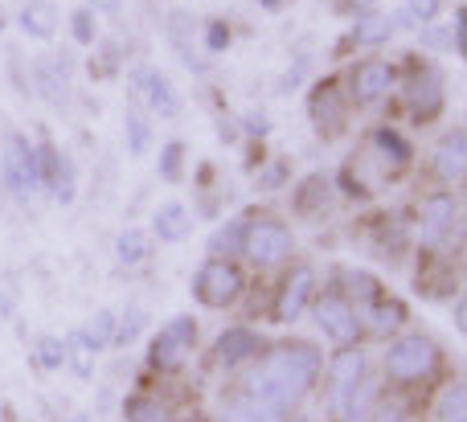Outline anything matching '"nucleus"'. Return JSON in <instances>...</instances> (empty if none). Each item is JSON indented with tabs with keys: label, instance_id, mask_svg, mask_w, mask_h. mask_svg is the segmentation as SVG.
<instances>
[{
	"label": "nucleus",
	"instance_id": "nucleus-1",
	"mask_svg": "<svg viewBox=\"0 0 467 422\" xmlns=\"http://www.w3.org/2000/svg\"><path fill=\"white\" fill-rule=\"evenodd\" d=\"M320 369H324V357L316 345L279 341L250 361V369L242 374L238 390L250 394V398H258V402H266V407L283 410V415H291V410L312 394V386L320 382Z\"/></svg>",
	"mask_w": 467,
	"mask_h": 422
},
{
	"label": "nucleus",
	"instance_id": "nucleus-2",
	"mask_svg": "<svg viewBox=\"0 0 467 422\" xmlns=\"http://www.w3.org/2000/svg\"><path fill=\"white\" fill-rule=\"evenodd\" d=\"M246 292V275L234 259H205L193 275V300L210 312H226Z\"/></svg>",
	"mask_w": 467,
	"mask_h": 422
},
{
	"label": "nucleus",
	"instance_id": "nucleus-3",
	"mask_svg": "<svg viewBox=\"0 0 467 422\" xmlns=\"http://www.w3.org/2000/svg\"><path fill=\"white\" fill-rule=\"evenodd\" d=\"M291 251H296V234H291V226L283 218H254L246 221V238H242V254H246V262H254V267H279V262L291 259Z\"/></svg>",
	"mask_w": 467,
	"mask_h": 422
},
{
	"label": "nucleus",
	"instance_id": "nucleus-4",
	"mask_svg": "<svg viewBox=\"0 0 467 422\" xmlns=\"http://www.w3.org/2000/svg\"><path fill=\"white\" fill-rule=\"evenodd\" d=\"M439 365V349L427 333H402L394 345L386 349V374L394 382L410 386V382H422L431 377Z\"/></svg>",
	"mask_w": 467,
	"mask_h": 422
},
{
	"label": "nucleus",
	"instance_id": "nucleus-5",
	"mask_svg": "<svg viewBox=\"0 0 467 422\" xmlns=\"http://www.w3.org/2000/svg\"><path fill=\"white\" fill-rule=\"evenodd\" d=\"M0 180L21 205H29L41 193V172H37V148L25 136H8L0 148Z\"/></svg>",
	"mask_w": 467,
	"mask_h": 422
},
{
	"label": "nucleus",
	"instance_id": "nucleus-6",
	"mask_svg": "<svg viewBox=\"0 0 467 422\" xmlns=\"http://www.w3.org/2000/svg\"><path fill=\"white\" fill-rule=\"evenodd\" d=\"M197 349V320L193 316H172L148 345V369L152 374H177Z\"/></svg>",
	"mask_w": 467,
	"mask_h": 422
},
{
	"label": "nucleus",
	"instance_id": "nucleus-7",
	"mask_svg": "<svg viewBox=\"0 0 467 422\" xmlns=\"http://www.w3.org/2000/svg\"><path fill=\"white\" fill-rule=\"evenodd\" d=\"M312 316H316V324H320V333L328 336L332 345H340V349L357 345V336H361V316H357V308L345 300L340 287H328L324 295H316Z\"/></svg>",
	"mask_w": 467,
	"mask_h": 422
},
{
	"label": "nucleus",
	"instance_id": "nucleus-8",
	"mask_svg": "<svg viewBox=\"0 0 467 422\" xmlns=\"http://www.w3.org/2000/svg\"><path fill=\"white\" fill-rule=\"evenodd\" d=\"M365 377H369V357H365L357 345H348V349H340L337 357H332V365H328V415L365 382Z\"/></svg>",
	"mask_w": 467,
	"mask_h": 422
},
{
	"label": "nucleus",
	"instance_id": "nucleus-9",
	"mask_svg": "<svg viewBox=\"0 0 467 422\" xmlns=\"http://www.w3.org/2000/svg\"><path fill=\"white\" fill-rule=\"evenodd\" d=\"M131 87H136V95L144 98L156 115H164V119H177L181 115V90L172 87V78L164 70H156V66H136V70H131Z\"/></svg>",
	"mask_w": 467,
	"mask_h": 422
},
{
	"label": "nucleus",
	"instance_id": "nucleus-10",
	"mask_svg": "<svg viewBox=\"0 0 467 422\" xmlns=\"http://www.w3.org/2000/svg\"><path fill=\"white\" fill-rule=\"evenodd\" d=\"M316 300V275L312 267H296L287 279H283L279 295H275V320L279 324H296Z\"/></svg>",
	"mask_w": 467,
	"mask_h": 422
},
{
	"label": "nucleus",
	"instance_id": "nucleus-11",
	"mask_svg": "<svg viewBox=\"0 0 467 422\" xmlns=\"http://www.w3.org/2000/svg\"><path fill=\"white\" fill-rule=\"evenodd\" d=\"M258 353H263V336H258L254 328L238 324V328L218 333V341H213V365L218 369H242V365H250Z\"/></svg>",
	"mask_w": 467,
	"mask_h": 422
},
{
	"label": "nucleus",
	"instance_id": "nucleus-12",
	"mask_svg": "<svg viewBox=\"0 0 467 422\" xmlns=\"http://www.w3.org/2000/svg\"><path fill=\"white\" fill-rule=\"evenodd\" d=\"M431 164H435L439 180H463L467 177V131H447V136L439 139Z\"/></svg>",
	"mask_w": 467,
	"mask_h": 422
},
{
	"label": "nucleus",
	"instance_id": "nucleus-13",
	"mask_svg": "<svg viewBox=\"0 0 467 422\" xmlns=\"http://www.w3.org/2000/svg\"><path fill=\"white\" fill-rule=\"evenodd\" d=\"M189 234H193V213H189L185 201H164L152 213V238H161V242H185Z\"/></svg>",
	"mask_w": 467,
	"mask_h": 422
},
{
	"label": "nucleus",
	"instance_id": "nucleus-14",
	"mask_svg": "<svg viewBox=\"0 0 467 422\" xmlns=\"http://www.w3.org/2000/svg\"><path fill=\"white\" fill-rule=\"evenodd\" d=\"M218 418H222V422H287L291 415H283V410L266 407V402H258V398H250V394L238 390L234 398L222 402Z\"/></svg>",
	"mask_w": 467,
	"mask_h": 422
},
{
	"label": "nucleus",
	"instance_id": "nucleus-15",
	"mask_svg": "<svg viewBox=\"0 0 467 422\" xmlns=\"http://www.w3.org/2000/svg\"><path fill=\"white\" fill-rule=\"evenodd\" d=\"M394 87V66L389 62H365L353 74V95L357 103H378L386 90Z\"/></svg>",
	"mask_w": 467,
	"mask_h": 422
},
{
	"label": "nucleus",
	"instance_id": "nucleus-16",
	"mask_svg": "<svg viewBox=\"0 0 467 422\" xmlns=\"http://www.w3.org/2000/svg\"><path fill=\"white\" fill-rule=\"evenodd\" d=\"M16 21H21V29L29 33L33 41H49L57 33V5L54 0H29Z\"/></svg>",
	"mask_w": 467,
	"mask_h": 422
},
{
	"label": "nucleus",
	"instance_id": "nucleus-17",
	"mask_svg": "<svg viewBox=\"0 0 467 422\" xmlns=\"http://www.w3.org/2000/svg\"><path fill=\"white\" fill-rule=\"evenodd\" d=\"M66 70H70L66 57H41V62H33V82H37V90L49 103H62L66 98V82H70Z\"/></svg>",
	"mask_w": 467,
	"mask_h": 422
},
{
	"label": "nucleus",
	"instance_id": "nucleus-18",
	"mask_svg": "<svg viewBox=\"0 0 467 422\" xmlns=\"http://www.w3.org/2000/svg\"><path fill=\"white\" fill-rule=\"evenodd\" d=\"M115 324H119V312H115V308H99L95 316L78 328V336L87 341V349L95 353V357L103 349H115Z\"/></svg>",
	"mask_w": 467,
	"mask_h": 422
},
{
	"label": "nucleus",
	"instance_id": "nucleus-19",
	"mask_svg": "<svg viewBox=\"0 0 467 422\" xmlns=\"http://www.w3.org/2000/svg\"><path fill=\"white\" fill-rule=\"evenodd\" d=\"M365 316H369V328L378 336H389L394 328H402L406 324V308H402V300H394V295H378L373 304H365Z\"/></svg>",
	"mask_w": 467,
	"mask_h": 422
},
{
	"label": "nucleus",
	"instance_id": "nucleus-20",
	"mask_svg": "<svg viewBox=\"0 0 467 422\" xmlns=\"http://www.w3.org/2000/svg\"><path fill=\"white\" fill-rule=\"evenodd\" d=\"M115 259L123 262V267H140V262L152 259V234L140 226H128L119 230V238H115Z\"/></svg>",
	"mask_w": 467,
	"mask_h": 422
},
{
	"label": "nucleus",
	"instance_id": "nucleus-21",
	"mask_svg": "<svg viewBox=\"0 0 467 422\" xmlns=\"http://www.w3.org/2000/svg\"><path fill=\"white\" fill-rule=\"evenodd\" d=\"M29 361H33V369H41V374H57V369H66V336H54V333L37 336L33 349H29Z\"/></svg>",
	"mask_w": 467,
	"mask_h": 422
},
{
	"label": "nucleus",
	"instance_id": "nucleus-22",
	"mask_svg": "<svg viewBox=\"0 0 467 422\" xmlns=\"http://www.w3.org/2000/svg\"><path fill=\"white\" fill-rule=\"evenodd\" d=\"M123 422H169V407L156 394H128L123 398Z\"/></svg>",
	"mask_w": 467,
	"mask_h": 422
},
{
	"label": "nucleus",
	"instance_id": "nucleus-23",
	"mask_svg": "<svg viewBox=\"0 0 467 422\" xmlns=\"http://www.w3.org/2000/svg\"><path fill=\"white\" fill-rule=\"evenodd\" d=\"M242 238H246V218H230L226 226L213 230L210 259H234V254H242Z\"/></svg>",
	"mask_w": 467,
	"mask_h": 422
},
{
	"label": "nucleus",
	"instance_id": "nucleus-24",
	"mask_svg": "<svg viewBox=\"0 0 467 422\" xmlns=\"http://www.w3.org/2000/svg\"><path fill=\"white\" fill-rule=\"evenodd\" d=\"M66 365H70V374L78 377V382H95V353L87 349V341L78 336V328L66 336Z\"/></svg>",
	"mask_w": 467,
	"mask_h": 422
},
{
	"label": "nucleus",
	"instance_id": "nucleus-25",
	"mask_svg": "<svg viewBox=\"0 0 467 422\" xmlns=\"http://www.w3.org/2000/svg\"><path fill=\"white\" fill-rule=\"evenodd\" d=\"M435 422H467V382H451L439 394Z\"/></svg>",
	"mask_w": 467,
	"mask_h": 422
},
{
	"label": "nucleus",
	"instance_id": "nucleus-26",
	"mask_svg": "<svg viewBox=\"0 0 467 422\" xmlns=\"http://www.w3.org/2000/svg\"><path fill=\"white\" fill-rule=\"evenodd\" d=\"M144 328H148V312L140 308V304H128V308L119 312V324H115V349L136 345L140 336H144Z\"/></svg>",
	"mask_w": 467,
	"mask_h": 422
},
{
	"label": "nucleus",
	"instance_id": "nucleus-27",
	"mask_svg": "<svg viewBox=\"0 0 467 422\" xmlns=\"http://www.w3.org/2000/svg\"><path fill=\"white\" fill-rule=\"evenodd\" d=\"M389 16H381V13H365V16H357V25H353V41L357 46H381V41L389 37Z\"/></svg>",
	"mask_w": 467,
	"mask_h": 422
},
{
	"label": "nucleus",
	"instance_id": "nucleus-28",
	"mask_svg": "<svg viewBox=\"0 0 467 422\" xmlns=\"http://www.w3.org/2000/svg\"><path fill=\"white\" fill-rule=\"evenodd\" d=\"M123 131H128V152L131 156H144L148 144H152V128H148V119L140 111H128V119H123Z\"/></svg>",
	"mask_w": 467,
	"mask_h": 422
},
{
	"label": "nucleus",
	"instance_id": "nucleus-29",
	"mask_svg": "<svg viewBox=\"0 0 467 422\" xmlns=\"http://www.w3.org/2000/svg\"><path fill=\"white\" fill-rule=\"evenodd\" d=\"M74 193H78V180H74V160L66 156L62 169H57V177H54V185H49V197H54L57 205H70Z\"/></svg>",
	"mask_w": 467,
	"mask_h": 422
},
{
	"label": "nucleus",
	"instance_id": "nucleus-30",
	"mask_svg": "<svg viewBox=\"0 0 467 422\" xmlns=\"http://www.w3.org/2000/svg\"><path fill=\"white\" fill-rule=\"evenodd\" d=\"M181 169H185V144H181V139H169V144L161 148V177L181 180Z\"/></svg>",
	"mask_w": 467,
	"mask_h": 422
},
{
	"label": "nucleus",
	"instance_id": "nucleus-31",
	"mask_svg": "<svg viewBox=\"0 0 467 422\" xmlns=\"http://www.w3.org/2000/svg\"><path fill=\"white\" fill-rule=\"evenodd\" d=\"M451 213H455V201H451V197H431V205L422 210V218H427L431 230H443L447 221H451Z\"/></svg>",
	"mask_w": 467,
	"mask_h": 422
},
{
	"label": "nucleus",
	"instance_id": "nucleus-32",
	"mask_svg": "<svg viewBox=\"0 0 467 422\" xmlns=\"http://www.w3.org/2000/svg\"><path fill=\"white\" fill-rule=\"evenodd\" d=\"M70 29H74V41L90 46V41H95V13H90V8H74Z\"/></svg>",
	"mask_w": 467,
	"mask_h": 422
},
{
	"label": "nucleus",
	"instance_id": "nucleus-33",
	"mask_svg": "<svg viewBox=\"0 0 467 422\" xmlns=\"http://www.w3.org/2000/svg\"><path fill=\"white\" fill-rule=\"evenodd\" d=\"M230 46V25L226 21H205V49L210 54H222Z\"/></svg>",
	"mask_w": 467,
	"mask_h": 422
},
{
	"label": "nucleus",
	"instance_id": "nucleus-34",
	"mask_svg": "<svg viewBox=\"0 0 467 422\" xmlns=\"http://www.w3.org/2000/svg\"><path fill=\"white\" fill-rule=\"evenodd\" d=\"M406 8H410L414 21H435L439 16V0H406Z\"/></svg>",
	"mask_w": 467,
	"mask_h": 422
},
{
	"label": "nucleus",
	"instance_id": "nucleus-35",
	"mask_svg": "<svg viewBox=\"0 0 467 422\" xmlns=\"http://www.w3.org/2000/svg\"><path fill=\"white\" fill-rule=\"evenodd\" d=\"M369 422H406V415H402V407H394V402H381V407H373Z\"/></svg>",
	"mask_w": 467,
	"mask_h": 422
},
{
	"label": "nucleus",
	"instance_id": "nucleus-36",
	"mask_svg": "<svg viewBox=\"0 0 467 422\" xmlns=\"http://www.w3.org/2000/svg\"><path fill=\"white\" fill-rule=\"evenodd\" d=\"M304 70H307V57H296V66H291L287 78H283V90H296L299 82H304Z\"/></svg>",
	"mask_w": 467,
	"mask_h": 422
},
{
	"label": "nucleus",
	"instance_id": "nucleus-37",
	"mask_svg": "<svg viewBox=\"0 0 467 422\" xmlns=\"http://www.w3.org/2000/svg\"><path fill=\"white\" fill-rule=\"evenodd\" d=\"M422 41H427L431 49H447V46H451V33H443V29H431Z\"/></svg>",
	"mask_w": 467,
	"mask_h": 422
},
{
	"label": "nucleus",
	"instance_id": "nucleus-38",
	"mask_svg": "<svg viewBox=\"0 0 467 422\" xmlns=\"http://www.w3.org/2000/svg\"><path fill=\"white\" fill-rule=\"evenodd\" d=\"M87 8L90 13H95V8L99 13H123V0H87Z\"/></svg>",
	"mask_w": 467,
	"mask_h": 422
},
{
	"label": "nucleus",
	"instance_id": "nucleus-39",
	"mask_svg": "<svg viewBox=\"0 0 467 422\" xmlns=\"http://www.w3.org/2000/svg\"><path fill=\"white\" fill-rule=\"evenodd\" d=\"M455 328L467 336V292L460 295V304H455Z\"/></svg>",
	"mask_w": 467,
	"mask_h": 422
},
{
	"label": "nucleus",
	"instance_id": "nucleus-40",
	"mask_svg": "<svg viewBox=\"0 0 467 422\" xmlns=\"http://www.w3.org/2000/svg\"><path fill=\"white\" fill-rule=\"evenodd\" d=\"M16 316V308H13V295L8 292H0V320H13Z\"/></svg>",
	"mask_w": 467,
	"mask_h": 422
},
{
	"label": "nucleus",
	"instance_id": "nucleus-41",
	"mask_svg": "<svg viewBox=\"0 0 467 422\" xmlns=\"http://www.w3.org/2000/svg\"><path fill=\"white\" fill-rule=\"evenodd\" d=\"M455 41H460V46L467 49V8L460 13V21H455Z\"/></svg>",
	"mask_w": 467,
	"mask_h": 422
},
{
	"label": "nucleus",
	"instance_id": "nucleus-42",
	"mask_svg": "<svg viewBox=\"0 0 467 422\" xmlns=\"http://www.w3.org/2000/svg\"><path fill=\"white\" fill-rule=\"evenodd\" d=\"M283 172H287L283 164H271V177H263V185H266V189H275V185L283 180Z\"/></svg>",
	"mask_w": 467,
	"mask_h": 422
},
{
	"label": "nucleus",
	"instance_id": "nucleus-43",
	"mask_svg": "<svg viewBox=\"0 0 467 422\" xmlns=\"http://www.w3.org/2000/svg\"><path fill=\"white\" fill-rule=\"evenodd\" d=\"M66 422H95V418H90V415H87V410H74V415H70V418H66Z\"/></svg>",
	"mask_w": 467,
	"mask_h": 422
},
{
	"label": "nucleus",
	"instance_id": "nucleus-44",
	"mask_svg": "<svg viewBox=\"0 0 467 422\" xmlns=\"http://www.w3.org/2000/svg\"><path fill=\"white\" fill-rule=\"evenodd\" d=\"M287 422H312V418H304V415H296V418H287Z\"/></svg>",
	"mask_w": 467,
	"mask_h": 422
},
{
	"label": "nucleus",
	"instance_id": "nucleus-45",
	"mask_svg": "<svg viewBox=\"0 0 467 422\" xmlns=\"http://www.w3.org/2000/svg\"><path fill=\"white\" fill-rule=\"evenodd\" d=\"M0 33H5V16H0Z\"/></svg>",
	"mask_w": 467,
	"mask_h": 422
},
{
	"label": "nucleus",
	"instance_id": "nucleus-46",
	"mask_svg": "<svg viewBox=\"0 0 467 422\" xmlns=\"http://www.w3.org/2000/svg\"><path fill=\"white\" fill-rule=\"evenodd\" d=\"M266 5H271V8H275V5H279V0H266Z\"/></svg>",
	"mask_w": 467,
	"mask_h": 422
},
{
	"label": "nucleus",
	"instance_id": "nucleus-47",
	"mask_svg": "<svg viewBox=\"0 0 467 422\" xmlns=\"http://www.w3.org/2000/svg\"><path fill=\"white\" fill-rule=\"evenodd\" d=\"M463 210H467V201H463Z\"/></svg>",
	"mask_w": 467,
	"mask_h": 422
}]
</instances>
